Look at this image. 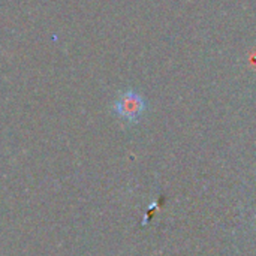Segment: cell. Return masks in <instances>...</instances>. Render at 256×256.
I'll list each match as a JSON object with an SVG mask.
<instances>
[{
  "mask_svg": "<svg viewBox=\"0 0 256 256\" xmlns=\"http://www.w3.org/2000/svg\"><path fill=\"white\" fill-rule=\"evenodd\" d=\"M146 108V99L135 90L122 92L112 105L114 114L128 123H136L142 117Z\"/></svg>",
  "mask_w": 256,
  "mask_h": 256,
  "instance_id": "cell-1",
  "label": "cell"
}]
</instances>
